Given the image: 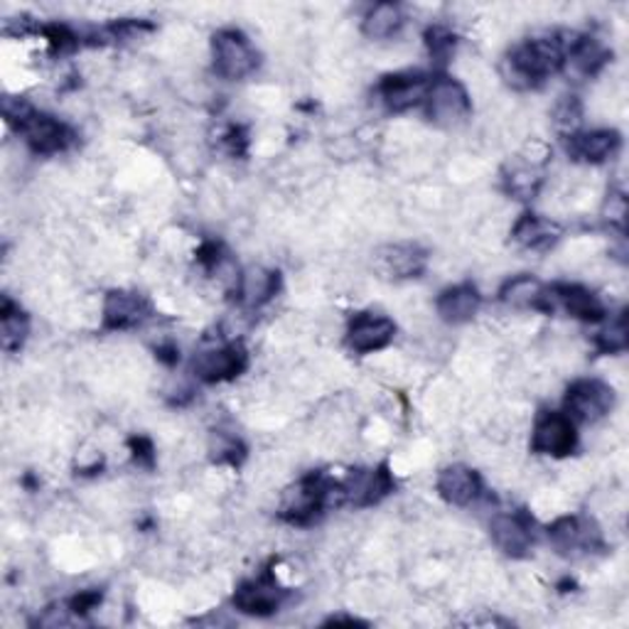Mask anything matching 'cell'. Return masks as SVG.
Masks as SVG:
<instances>
[{
    "label": "cell",
    "mask_w": 629,
    "mask_h": 629,
    "mask_svg": "<svg viewBox=\"0 0 629 629\" xmlns=\"http://www.w3.org/2000/svg\"><path fill=\"white\" fill-rule=\"evenodd\" d=\"M565 35H541L524 39L516 45L502 62V75L516 89H531L539 87L541 81L553 77L563 69V59L568 53L571 39H563Z\"/></svg>",
    "instance_id": "6da1fadb"
},
{
    "label": "cell",
    "mask_w": 629,
    "mask_h": 629,
    "mask_svg": "<svg viewBox=\"0 0 629 629\" xmlns=\"http://www.w3.org/2000/svg\"><path fill=\"white\" fill-rule=\"evenodd\" d=\"M3 114L8 124H13L15 130L27 144V148L37 156H57L75 144L72 128L62 121L35 111L23 99L8 96L3 101Z\"/></svg>",
    "instance_id": "7a4b0ae2"
},
{
    "label": "cell",
    "mask_w": 629,
    "mask_h": 629,
    "mask_svg": "<svg viewBox=\"0 0 629 629\" xmlns=\"http://www.w3.org/2000/svg\"><path fill=\"white\" fill-rule=\"evenodd\" d=\"M211 59L221 79L239 81L256 72L259 53L241 30H219L211 37Z\"/></svg>",
    "instance_id": "3957f363"
},
{
    "label": "cell",
    "mask_w": 629,
    "mask_h": 629,
    "mask_svg": "<svg viewBox=\"0 0 629 629\" xmlns=\"http://www.w3.org/2000/svg\"><path fill=\"white\" fill-rule=\"evenodd\" d=\"M423 106L428 111V118L433 124L450 128L462 124V121L470 116L472 99L468 94V89H465L458 79L441 75L431 79Z\"/></svg>",
    "instance_id": "277c9868"
},
{
    "label": "cell",
    "mask_w": 629,
    "mask_h": 629,
    "mask_svg": "<svg viewBox=\"0 0 629 629\" xmlns=\"http://www.w3.org/2000/svg\"><path fill=\"white\" fill-rule=\"evenodd\" d=\"M330 490L332 480L322 474L302 477L298 484H293L283 496L281 516L288 524H310L314 516L330 510Z\"/></svg>",
    "instance_id": "5b68a950"
},
{
    "label": "cell",
    "mask_w": 629,
    "mask_h": 629,
    "mask_svg": "<svg viewBox=\"0 0 629 629\" xmlns=\"http://www.w3.org/2000/svg\"><path fill=\"white\" fill-rule=\"evenodd\" d=\"M563 409L573 423H595L615 409V391L601 379H577L565 391Z\"/></svg>",
    "instance_id": "8992f818"
},
{
    "label": "cell",
    "mask_w": 629,
    "mask_h": 629,
    "mask_svg": "<svg viewBox=\"0 0 629 629\" xmlns=\"http://www.w3.org/2000/svg\"><path fill=\"white\" fill-rule=\"evenodd\" d=\"M249 367V352L241 342H227L219 347L199 352L192 362L195 377L205 384H225L239 379Z\"/></svg>",
    "instance_id": "52a82bcc"
},
{
    "label": "cell",
    "mask_w": 629,
    "mask_h": 629,
    "mask_svg": "<svg viewBox=\"0 0 629 629\" xmlns=\"http://www.w3.org/2000/svg\"><path fill=\"white\" fill-rule=\"evenodd\" d=\"M577 448L575 423L565 413L541 411L534 421L531 450L551 458H565Z\"/></svg>",
    "instance_id": "ba28073f"
},
{
    "label": "cell",
    "mask_w": 629,
    "mask_h": 629,
    "mask_svg": "<svg viewBox=\"0 0 629 629\" xmlns=\"http://www.w3.org/2000/svg\"><path fill=\"white\" fill-rule=\"evenodd\" d=\"M549 539L561 553H593L603 549V534L593 519L583 516H561L549 526Z\"/></svg>",
    "instance_id": "9c48e42d"
},
{
    "label": "cell",
    "mask_w": 629,
    "mask_h": 629,
    "mask_svg": "<svg viewBox=\"0 0 629 629\" xmlns=\"http://www.w3.org/2000/svg\"><path fill=\"white\" fill-rule=\"evenodd\" d=\"M428 87L431 77H425L423 72H396L381 79L379 96L384 106L393 111V114H403V111L425 104Z\"/></svg>",
    "instance_id": "30bf717a"
},
{
    "label": "cell",
    "mask_w": 629,
    "mask_h": 629,
    "mask_svg": "<svg viewBox=\"0 0 629 629\" xmlns=\"http://www.w3.org/2000/svg\"><path fill=\"white\" fill-rule=\"evenodd\" d=\"M490 534L496 549L512 558H524L534 546V522L524 512L496 514L490 524Z\"/></svg>",
    "instance_id": "8fae6325"
},
{
    "label": "cell",
    "mask_w": 629,
    "mask_h": 629,
    "mask_svg": "<svg viewBox=\"0 0 629 629\" xmlns=\"http://www.w3.org/2000/svg\"><path fill=\"white\" fill-rule=\"evenodd\" d=\"M396 338V322L387 314L362 312L350 322L347 344L357 354H371L387 350Z\"/></svg>",
    "instance_id": "7c38bea8"
},
{
    "label": "cell",
    "mask_w": 629,
    "mask_h": 629,
    "mask_svg": "<svg viewBox=\"0 0 629 629\" xmlns=\"http://www.w3.org/2000/svg\"><path fill=\"white\" fill-rule=\"evenodd\" d=\"M286 591H281L278 583L271 575L256 577V581H247L237 587L235 605L237 610L256 617H268L281 607Z\"/></svg>",
    "instance_id": "4fadbf2b"
},
{
    "label": "cell",
    "mask_w": 629,
    "mask_h": 629,
    "mask_svg": "<svg viewBox=\"0 0 629 629\" xmlns=\"http://www.w3.org/2000/svg\"><path fill=\"white\" fill-rule=\"evenodd\" d=\"M565 150L575 162H593V165H597V162H605L620 150V134L610 128L587 130V134L577 130L573 136H565Z\"/></svg>",
    "instance_id": "5bb4252c"
},
{
    "label": "cell",
    "mask_w": 629,
    "mask_h": 629,
    "mask_svg": "<svg viewBox=\"0 0 629 629\" xmlns=\"http://www.w3.org/2000/svg\"><path fill=\"white\" fill-rule=\"evenodd\" d=\"M106 330H130L138 328L148 318V302L144 296L130 290H111L101 310Z\"/></svg>",
    "instance_id": "9a60e30c"
},
{
    "label": "cell",
    "mask_w": 629,
    "mask_h": 629,
    "mask_svg": "<svg viewBox=\"0 0 629 629\" xmlns=\"http://www.w3.org/2000/svg\"><path fill=\"white\" fill-rule=\"evenodd\" d=\"M549 296H551L553 310L563 308L575 320L601 322L607 314L601 298L583 286H568V283H561V286L549 288Z\"/></svg>",
    "instance_id": "2e32d148"
},
{
    "label": "cell",
    "mask_w": 629,
    "mask_h": 629,
    "mask_svg": "<svg viewBox=\"0 0 629 629\" xmlns=\"http://www.w3.org/2000/svg\"><path fill=\"white\" fill-rule=\"evenodd\" d=\"M482 296L472 283H460V286L445 288L438 300H435V312L448 324H465L480 312Z\"/></svg>",
    "instance_id": "e0dca14e"
},
{
    "label": "cell",
    "mask_w": 629,
    "mask_h": 629,
    "mask_svg": "<svg viewBox=\"0 0 629 629\" xmlns=\"http://www.w3.org/2000/svg\"><path fill=\"white\" fill-rule=\"evenodd\" d=\"M438 494L453 506H468L482 494V480L468 465H450L438 474Z\"/></svg>",
    "instance_id": "ac0fdd59"
},
{
    "label": "cell",
    "mask_w": 629,
    "mask_h": 629,
    "mask_svg": "<svg viewBox=\"0 0 629 629\" xmlns=\"http://www.w3.org/2000/svg\"><path fill=\"white\" fill-rule=\"evenodd\" d=\"M607 59H610V53L595 37L573 35L563 59V69L577 79H591L607 65Z\"/></svg>",
    "instance_id": "d6986e66"
},
{
    "label": "cell",
    "mask_w": 629,
    "mask_h": 629,
    "mask_svg": "<svg viewBox=\"0 0 629 629\" xmlns=\"http://www.w3.org/2000/svg\"><path fill=\"white\" fill-rule=\"evenodd\" d=\"M500 298L504 306L516 310H539V312H553L549 288L544 286L539 278L534 276H516L504 283L500 290Z\"/></svg>",
    "instance_id": "ffe728a7"
},
{
    "label": "cell",
    "mask_w": 629,
    "mask_h": 629,
    "mask_svg": "<svg viewBox=\"0 0 629 629\" xmlns=\"http://www.w3.org/2000/svg\"><path fill=\"white\" fill-rule=\"evenodd\" d=\"M563 229L551 221L549 217H541V215H531V211H526L519 219H516V225L512 229V239L519 243L522 249H529V251H546L551 249L553 243L561 239Z\"/></svg>",
    "instance_id": "44dd1931"
},
{
    "label": "cell",
    "mask_w": 629,
    "mask_h": 629,
    "mask_svg": "<svg viewBox=\"0 0 629 629\" xmlns=\"http://www.w3.org/2000/svg\"><path fill=\"white\" fill-rule=\"evenodd\" d=\"M379 263L393 278H419L428 263V253L415 243H393L379 253Z\"/></svg>",
    "instance_id": "7402d4cb"
},
{
    "label": "cell",
    "mask_w": 629,
    "mask_h": 629,
    "mask_svg": "<svg viewBox=\"0 0 629 629\" xmlns=\"http://www.w3.org/2000/svg\"><path fill=\"white\" fill-rule=\"evenodd\" d=\"M278 273L266 271L261 266H253L241 273L237 298L249 308H259L263 302H268L278 293Z\"/></svg>",
    "instance_id": "603a6c76"
},
{
    "label": "cell",
    "mask_w": 629,
    "mask_h": 629,
    "mask_svg": "<svg viewBox=\"0 0 629 629\" xmlns=\"http://www.w3.org/2000/svg\"><path fill=\"white\" fill-rule=\"evenodd\" d=\"M403 27V13L393 3H377L362 20V33L369 39H389Z\"/></svg>",
    "instance_id": "cb8c5ba5"
},
{
    "label": "cell",
    "mask_w": 629,
    "mask_h": 629,
    "mask_svg": "<svg viewBox=\"0 0 629 629\" xmlns=\"http://www.w3.org/2000/svg\"><path fill=\"white\" fill-rule=\"evenodd\" d=\"M27 330H30L27 314L20 310L13 300L3 298V308H0V342H3V350L18 352L23 347Z\"/></svg>",
    "instance_id": "d4e9b609"
},
{
    "label": "cell",
    "mask_w": 629,
    "mask_h": 629,
    "mask_svg": "<svg viewBox=\"0 0 629 629\" xmlns=\"http://www.w3.org/2000/svg\"><path fill=\"white\" fill-rule=\"evenodd\" d=\"M583 124V104L577 96H561V101L553 106V126L561 130L563 136L577 134Z\"/></svg>",
    "instance_id": "484cf974"
},
{
    "label": "cell",
    "mask_w": 629,
    "mask_h": 629,
    "mask_svg": "<svg viewBox=\"0 0 629 629\" xmlns=\"http://www.w3.org/2000/svg\"><path fill=\"white\" fill-rule=\"evenodd\" d=\"M425 43H428V53L433 57V62L443 67L453 59L455 47H458V37L453 35V30L435 25L428 30V33H425Z\"/></svg>",
    "instance_id": "4316f807"
},
{
    "label": "cell",
    "mask_w": 629,
    "mask_h": 629,
    "mask_svg": "<svg viewBox=\"0 0 629 629\" xmlns=\"http://www.w3.org/2000/svg\"><path fill=\"white\" fill-rule=\"evenodd\" d=\"M211 458L215 462H225V465H241V460L247 458V448L243 443L237 438V435L229 433H217L211 438Z\"/></svg>",
    "instance_id": "83f0119b"
},
{
    "label": "cell",
    "mask_w": 629,
    "mask_h": 629,
    "mask_svg": "<svg viewBox=\"0 0 629 629\" xmlns=\"http://www.w3.org/2000/svg\"><path fill=\"white\" fill-rule=\"evenodd\" d=\"M597 350L603 354H620L627 350V318L625 314H617V320L610 322V328L597 334Z\"/></svg>",
    "instance_id": "f1b7e54d"
},
{
    "label": "cell",
    "mask_w": 629,
    "mask_h": 629,
    "mask_svg": "<svg viewBox=\"0 0 629 629\" xmlns=\"http://www.w3.org/2000/svg\"><path fill=\"white\" fill-rule=\"evenodd\" d=\"M101 603V595L96 591H87V593H79L72 603H69V610L77 613V615H84L89 610H94V607Z\"/></svg>",
    "instance_id": "f546056e"
},
{
    "label": "cell",
    "mask_w": 629,
    "mask_h": 629,
    "mask_svg": "<svg viewBox=\"0 0 629 629\" xmlns=\"http://www.w3.org/2000/svg\"><path fill=\"white\" fill-rule=\"evenodd\" d=\"M130 448H134L136 460H144L146 465H153V460H156L153 443H150L148 438H134L130 441Z\"/></svg>",
    "instance_id": "4dcf8cb0"
},
{
    "label": "cell",
    "mask_w": 629,
    "mask_h": 629,
    "mask_svg": "<svg viewBox=\"0 0 629 629\" xmlns=\"http://www.w3.org/2000/svg\"><path fill=\"white\" fill-rule=\"evenodd\" d=\"M328 625H362V622L354 620V617H332V620H328Z\"/></svg>",
    "instance_id": "1f68e13d"
}]
</instances>
